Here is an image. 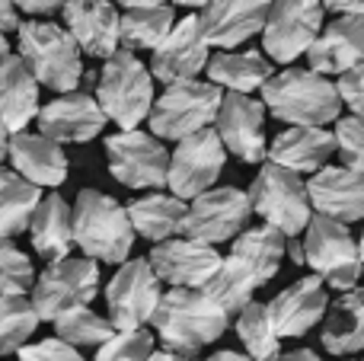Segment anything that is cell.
Masks as SVG:
<instances>
[{"instance_id":"cell-38","label":"cell","mask_w":364,"mask_h":361,"mask_svg":"<svg viewBox=\"0 0 364 361\" xmlns=\"http://www.w3.org/2000/svg\"><path fill=\"white\" fill-rule=\"evenodd\" d=\"M157 352V339L147 330H128L115 333L109 343L100 345L93 361H147Z\"/></svg>"},{"instance_id":"cell-50","label":"cell","mask_w":364,"mask_h":361,"mask_svg":"<svg viewBox=\"0 0 364 361\" xmlns=\"http://www.w3.org/2000/svg\"><path fill=\"white\" fill-rule=\"evenodd\" d=\"M358 262H361V279H364V234H361V240H358Z\"/></svg>"},{"instance_id":"cell-7","label":"cell","mask_w":364,"mask_h":361,"mask_svg":"<svg viewBox=\"0 0 364 361\" xmlns=\"http://www.w3.org/2000/svg\"><path fill=\"white\" fill-rule=\"evenodd\" d=\"M246 198H250L252 215H259L265 227L278 230L284 240H294L297 234H304L310 217H314L304 179L275 163H262Z\"/></svg>"},{"instance_id":"cell-24","label":"cell","mask_w":364,"mask_h":361,"mask_svg":"<svg viewBox=\"0 0 364 361\" xmlns=\"http://www.w3.org/2000/svg\"><path fill=\"white\" fill-rule=\"evenodd\" d=\"M6 160L13 163V173L36 189H58L68 179L64 151L42 134H13L10 147H6Z\"/></svg>"},{"instance_id":"cell-31","label":"cell","mask_w":364,"mask_h":361,"mask_svg":"<svg viewBox=\"0 0 364 361\" xmlns=\"http://www.w3.org/2000/svg\"><path fill=\"white\" fill-rule=\"evenodd\" d=\"M230 243H233L230 256L250 272V279L256 281V288H262V285H269V281L278 275V269H282L284 243L288 240H284L278 230H272L262 224V227L243 230V234Z\"/></svg>"},{"instance_id":"cell-34","label":"cell","mask_w":364,"mask_h":361,"mask_svg":"<svg viewBox=\"0 0 364 361\" xmlns=\"http://www.w3.org/2000/svg\"><path fill=\"white\" fill-rule=\"evenodd\" d=\"M237 336L246 349L250 361H275L282 355V339L269 317V307L252 301L237 313Z\"/></svg>"},{"instance_id":"cell-29","label":"cell","mask_w":364,"mask_h":361,"mask_svg":"<svg viewBox=\"0 0 364 361\" xmlns=\"http://www.w3.org/2000/svg\"><path fill=\"white\" fill-rule=\"evenodd\" d=\"M186 202L164 195V192H147V195H138L125 205L134 237L141 234L144 240H154V247L164 240H176L182 234V224H186Z\"/></svg>"},{"instance_id":"cell-32","label":"cell","mask_w":364,"mask_h":361,"mask_svg":"<svg viewBox=\"0 0 364 361\" xmlns=\"http://www.w3.org/2000/svg\"><path fill=\"white\" fill-rule=\"evenodd\" d=\"M122 6H125V13L119 16V42L132 55L138 48L154 51L176 26L173 4H134V0H128Z\"/></svg>"},{"instance_id":"cell-37","label":"cell","mask_w":364,"mask_h":361,"mask_svg":"<svg viewBox=\"0 0 364 361\" xmlns=\"http://www.w3.org/2000/svg\"><path fill=\"white\" fill-rule=\"evenodd\" d=\"M36 285V266L13 240H0V298H26Z\"/></svg>"},{"instance_id":"cell-14","label":"cell","mask_w":364,"mask_h":361,"mask_svg":"<svg viewBox=\"0 0 364 361\" xmlns=\"http://www.w3.org/2000/svg\"><path fill=\"white\" fill-rule=\"evenodd\" d=\"M109 173L125 189H164L170 153L151 131H119L106 138Z\"/></svg>"},{"instance_id":"cell-20","label":"cell","mask_w":364,"mask_h":361,"mask_svg":"<svg viewBox=\"0 0 364 361\" xmlns=\"http://www.w3.org/2000/svg\"><path fill=\"white\" fill-rule=\"evenodd\" d=\"M265 16H269V4L262 0H218V4H205L198 23L208 48L233 51L252 36H262Z\"/></svg>"},{"instance_id":"cell-12","label":"cell","mask_w":364,"mask_h":361,"mask_svg":"<svg viewBox=\"0 0 364 361\" xmlns=\"http://www.w3.org/2000/svg\"><path fill=\"white\" fill-rule=\"evenodd\" d=\"M323 4L314 0H282L269 4V16L262 26V55L272 64H291L307 48L323 29Z\"/></svg>"},{"instance_id":"cell-49","label":"cell","mask_w":364,"mask_h":361,"mask_svg":"<svg viewBox=\"0 0 364 361\" xmlns=\"http://www.w3.org/2000/svg\"><path fill=\"white\" fill-rule=\"evenodd\" d=\"M6 55H10V42H6V36L0 32V61H4Z\"/></svg>"},{"instance_id":"cell-1","label":"cell","mask_w":364,"mask_h":361,"mask_svg":"<svg viewBox=\"0 0 364 361\" xmlns=\"http://www.w3.org/2000/svg\"><path fill=\"white\" fill-rule=\"evenodd\" d=\"M164 352L176 358H195L205 345L218 343L230 326V317L208 298L205 291L170 288L164 291L151 317Z\"/></svg>"},{"instance_id":"cell-28","label":"cell","mask_w":364,"mask_h":361,"mask_svg":"<svg viewBox=\"0 0 364 361\" xmlns=\"http://www.w3.org/2000/svg\"><path fill=\"white\" fill-rule=\"evenodd\" d=\"M208 77L218 90L237 96H250L252 90H262L265 83L275 77L272 61L262 55L259 48H246V51H218L208 58Z\"/></svg>"},{"instance_id":"cell-22","label":"cell","mask_w":364,"mask_h":361,"mask_svg":"<svg viewBox=\"0 0 364 361\" xmlns=\"http://www.w3.org/2000/svg\"><path fill=\"white\" fill-rule=\"evenodd\" d=\"M304 185H307L310 208L320 217L339 221L346 227L364 221V176L358 173L346 170V166H323Z\"/></svg>"},{"instance_id":"cell-23","label":"cell","mask_w":364,"mask_h":361,"mask_svg":"<svg viewBox=\"0 0 364 361\" xmlns=\"http://www.w3.org/2000/svg\"><path fill=\"white\" fill-rule=\"evenodd\" d=\"M307 70L320 77L348 74L352 68L364 64V16H336L323 26L320 36L307 48Z\"/></svg>"},{"instance_id":"cell-9","label":"cell","mask_w":364,"mask_h":361,"mask_svg":"<svg viewBox=\"0 0 364 361\" xmlns=\"http://www.w3.org/2000/svg\"><path fill=\"white\" fill-rule=\"evenodd\" d=\"M32 311H36L38 323L48 320L55 323L61 313L74 311V307H90L93 298L100 294V266L93 259H61L51 262L32 285Z\"/></svg>"},{"instance_id":"cell-15","label":"cell","mask_w":364,"mask_h":361,"mask_svg":"<svg viewBox=\"0 0 364 361\" xmlns=\"http://www.w3.org/2000/svg\"><path fill=\"white\" fill-rule=\"evenodd\" d=\"M208 48L205 36H201V23L198 13H188V16L176 19V26L170 29V36L154 48L151 58V77L170 83H186V80H198V74L208 68Z\"/></svg>"},{"instance_id":"cell-25","label":"cell","mask_w":364,"mask_h":361,"mask_svg":"<svg viewBox=\"0 0 364 361\" xmlns=\"http://www.w3.org/2000/svg\"><path fill=\"white\" fill-rule=\"evenodd\" d=\"M336 153V138L326 128H288L282 131L272 147L265 151L269 163L282 170L304 176V173H320L323 163Z\"/></svg>"},{"instance_id":"cell-44","label":"cell","mask_w":364,"mask_h":361,"mask_svg":"<svg viewBox=\"0 0 364 361\" xmlns=\"http://www.w3.org/2000/svg\"><path fill=\"white\" fill-rule=\"evenodd\" d=\"M323 10H333L339 16H364V0H326Z\"/></svg>"},{"instance_id":"cell-41","label":"cell","mask_w":364,"mask_h":361,"mask_svg":"<svg viewBox=\"0 0 364 361\" xmlns=\"http://www.w3.org/2000/svg\"><path fill=\"white\" fill-rule=\"evenodd\" d=\"M336 93H339L342 106L352 109V115L364 119V64H358V68H352L348 74L339 77V83H336Z\"/></svg>"},{"instance_id":"cell-19","label":"cell","mask_w":364,"mask_h":361,"mask_svg":"<svg viewBox=\"0 0 364 361\" xmlns=\"http://www.w3.org/2000/svg\"><path fill=\"white\" fill-rule=\"evenodd\" d=\"M64 29L77 42L80 55L109 58L119 51V10L106 0H68L61 4Z\"/></svg>"},{"instance_id":"cell-21","label":"cell","mask_w":364,"mask_h":361,"mask_svg":"<svg viewBox=\"0 0 364 361\" xmlns=\"http://www.w3.org/2000/svg\"><path fill=\"white\" fill-rule=\"evenodd\" d=\"M265 307H269L278 339H301L323 320L329 294L316 275H307V279H297L294 285H288L284 291H278Z\"/></svg>"},{"instance_id":"cell-51","label":"cell","mask_w":364,"mask_h":361,"mask_svg":"<svg viewBox=\"0 0 364 361\" xmlns=\"http://www.w3.org/2000/svg\"><path fill=\"white\" fill-rule=\"evenodd\" d=\"M179 361H195V358H179Z\"/></svg>"},{"instance_id":"cell-36","label":"cell","mask_w":364,"mask_h":361,"mask_svg":"<svg viewBox=\"0 0 364 361\" xmlns=\"http://www.w3.org/2000/svg\"><path fill=\"white\" fill-rule=\"evenodd\" d=\"M38 330V317L29 298H0V358L29 345L32 333Z\"/></svg>"},{"instance_id":"cell-47","label":"cell","mask_w":364,"mask_h":361,"mask_svg":"<svg viewBox=\"0 0 364 361\" xmlns=\"http://www.w3.org/2000/svg\"><path fill=\"white\" fill-rule=\"evenodd\" d=\"M6 147H10V131H6V128L0 125V163L6 160Z\"/></svg>"},{"instance_id":"cell-2","label":"cell","mask_w":364,"mask_h":361,"mask_svg":"<svg viewBox=\"0 0 364 361\" xmlns=\"http://www.w3.org/2000/svg\"><path fill=\"white\" fill-rule=\"evenodd\" d=\"M262 109L291 128H323L339 122L342 99L336 83L307 68H288L262 87Z\"/></svg>"},{"instance_id":"cell-11","label":"cell","mask_w":364,"mask_h":361,"mask_svg":"<svg viewBox=\"0 0 364 361\" xmlns=\"http://www.w3.org/2000/svg\"><path fill=\"white\" fill-rule=\"evenodd\" d=\"M160 298H164V285L154 275L151 262L128 259L122 262L119 272L106 285V320L115 326V333L144 330V323H151L154 311H157Z\"/></svg>"},{"instance_id":"cell-13","label":"cell","mask_w":364,"mask_h":361,"mask_svg":"<svg viewBox=\"0 0 364 361\" xmlns=\"http://www.w3.org/2000/svg\"><path fill=\"white\" fill-rule=\"evenodd\" d=\"M227 151L220 144L218 131L205 128V131L192 134V138L179 141L176 151L170 153V166H166V189L179 202H192L201 192L214 189L218 176L224 173Z\"/></svg>"},{"instance_id":"cell-48","label":"cell","mask_w":364,"mask_h":361,"mask_svg":"<svg viewBox=\"0 0 364 361\" xmlns=\"http://www.w3.org/2000/svg\"><path fill=\"white\" fill-rule=\"evenodd\" d=\"M147 361H179V358H176V355H170V352H154V355L147 358Z\"/></svg>"},{"instance_id":"cell-46","label":"cell","mask_w":364,"mask_h":361,"mask_svg":"<svg viewBox=\"0 0 364 361\" xmlns=\"http://www.w3.org/2000/svg\"><path fill=\"white\" fill-rule=\"evenodd\" d=\"M205 361H250L243 355V352H230V349H224V352H214L211 358H205Z\"/></svg>"},{"instance_id":"cell-17","label":"cell","mask_w":364,"mask_h":361,"mask_svg":"<svg viewBox=\"0 0 364 361\" xmlns=\"http://www.w3.org/2000/svg\"><path fill=\"white\" fill-rule=\"evenodd\" d=\"M220 259L224 256L214 247H201V243H192L186 237L157 243L147 256L160 285L166 281L170 288H188V291H201L220 269Z\"/></svg>"},{"instance_id":"cell-45","label":"cell","mask_w":364,"mask_h":361,"mask_svg":"<svg viewBox=\"0 0 364 361\" xmlns=\"http://www.w3.org/2000/svg\"><path fill=\"white\" fill-rule=\"evenodd\" d=\"M275 361H323V358L314 349H294V352H282Z\"/></svg>"},{"instance_id":"cell-10","label":"cell","mask_w":364,"mask_h":361,"mask_svg":"<svg viewBox=\"0 0 364 361\" xmlns=\"http://www.w3.org/2000/svg\"><path fill=\"white\" fill-rule=\"evenodd\" d=\"M252 217L250 198L237 185H218L192 198L182 224V237L201 247H214L227 240H237L246 230V221Z\"/></svg>"},{"instance_id":"cell-18","label":"cell","mask_w":364,"mask_h":361,"mask_svg":"<svg viewBox=\"0 0 364 361\" xmlns=\"http://www.w3.org/2000/svg\"><path fill=\"white\" fill-rule=\"evenodd\" d=\"M38 134L48 141L61 144H87V141L100 138L106 128V115L96 106L90 93H68L51 99L48 106H38Z\"/></svg>"},{"instance_id":"cell-39","label":"cell","mask_w":364,"mask_h":361,"mask_svg":"<svg viewBox=\"0 0 364 361\" xmlns=\"http://www.w3.org/2000/svg\"><path fill=\"white\" fill-rule=\"evenodd\" d=\"M333 138H336V153L342 157L346 170L364 176V119H358V115L339 119Z\"/></svg>"},{"instance_id":"cell-5","label":"cell","mask_w":364,"mask_h":361,"mask_svg":"<svg viewBox=\"0 0 364 361\" xmlns=\"http://www.w3.org/2000/svg\"><path fill=\"white\" fill-rule=\"evenodd\" d=\"M96 106L102 109L106 122H115L122 131H134L151 115L154 106V77L138 55L119 48L100 74Z\"/></svg>"},{"instance_id":"cell-4","label":"cell","mask_w":364,"mask_h":361,"mask_svg":"<svg viewBox=\"0 0 364 361\" xmlns=\"http://www.w3.org/2000/svg\"><path fill=\"white\" fill-rule=\"evenodd\" d=\"M70 215H74V247L83 249V259L112 262V266L128 262L134 230L125 205L100 189H80Z\"/></svg>"},{"instance_id":"cell-27","label":"cell","mask_w":364,"mask_h":361,"mask_svg":"<svg viewBox=\"0 0 364 361\" xmlns=\"http://www.w3.org/2000/svg\"><path fill=\"white\" fill-rule=\"evenodd\" d=\"M29 237L36 253L42 259H48V266L70 259V249H74V215H70V205L58 192H51V195H45L38 202L36 215L29 221Z\"/></svg>"},{"instance_id":"cell-8","label":"cell","mask_w":364,"mask_h":361,"mask_svg":"<svg viewBox=\"0 0 364 361\" xmlns=\"http://www.w3.org/2000/svg\"><path fill=\"white\" fill-rule=\"evenodd\" d=\"M301 256H304V266L314 269V275L323 285H333L342 294L358 288L361 281L358 240L348 234L346 224L314 215L307 230H304Z\"/></svg>"},{"instance_id":"cell-6","label":"cell","mask_w":364,"mask_h":361,"mask_svg":"<svg viewBox=\"0 0 364 361\" xmlns=\"http://www.w3.org/2000/svg\"><path fill=\"white\" fill-rule=\"evenodd\" d=\"M224 90L205 80H186V83H170L160 99L151 106V134L164 144V141H186L192 134L205 131L218 119Z\"/></svg>"},{"instance_id":"cell-40","label":"cell","mask_w":364,"mask_h":361,"mask_svg":"<svg viewBox=\"0 0 364 361\" xmlns=\"http://www.w3.org/2000/svg\"><path fill=\"white\" fill-rule=\"evenodd\" d=\"M19 361H83V355L61 339H42V343H29L16 352Z\"/></svg>"},{"instance_id":"cell-35","label":"cell","mask_w":364,"mask_h":361,"mask_svg":"<svg viewBox=\"0 0 364 361\" xmlns=\"http://www.w3.org/2000/svg\"><path fill=\"white\" fill-rule=\"evenodd\" d=\"M55 339H61L70 349H80V345H102L115 336V326L106 317H100L90 307H74V311L61 313L55 320Z\"/></svg>"},{"instance_id":"cell-43","label":"cell","mask_w":364,"mask_h":361,"mask_svg":"<svg viewBox=\"0 0 364 361\" xmlns=\"http://www.w3.org/2000/svg\"><path fill=\"white\" fill-rule=\"evenodd\" d=\"M19 26H23V19H19L16 4H10V0H0V32H4V36H10V32H16Z\"/></svg>"},{"instance_id":"cell-42","label":"cell","mask_w":364,"mask_h":361,"mask_svg":"<svg viewBox=\"0 0 364 361\" xmlns=\"http://www.w3.org/2000/svg\"><path fill=\"white\" fill-rule=\"evenodd\" d=\"M16 10L26 13V16L48 19V16H55V13H61V4H58V0H23V4H16Z\"/></svg>"},{"instance_id":"cell-3","label":"cell","mask_w":364,"mask_h":361,"mask_svg":"<svg viewBox=\"0 0 364 361\" xmlns=\"http://www.w3.org/2000/svg\"><path fill=\"white\" fill-rule=\"evenodd\" d=\"M19 61L29 68L38 87H48L55 93H77L83 80V55L68 29L51 19H26L16 29Z\"/></svg>"},{"instance_id":"cell-16","label":"cell","mask_w":364,"mask_h":361,"mask_svg":"<svg viewBox=\"0 0 364 361\" xmlns=\"http://www.w3.org/2000/svg\"><path fill=\"white\" fill-rule=\"evenodd\" d=\"M214 131H218L224 151H230L233 157H240L243 163H262L265 160V109L252 96H237L224 93L214 119Z\"/></svg>"},{"instance_id":"cell-26","label":"cell","mask_w":364,"mask_h":361,"mask_svg":"<svg viewBox=\"0 0 364 361\" xmlns=\"http://www.w3.org/2000/svg\"><path fill=\"white\" fill-rule=\"evenodd\" d=\"M38 115V83L19 55L0 61V125L13 134H23L26 125Z\"/></svg>"},{"instance_id":"cell-33","label":"cell","mask_w":364,"mask_h":361,"mask_svg":"<svg viewBox=\"0 0 364 361\" xmlns=\"http://www.w3.org/2000/svg\"><path fill=\"white\" fill-rule=\"evenodd\" d=\"M38 202H42V189L0 166V240H13L23 230H29Z\"/></svg>"},{"instance_id":"cell-30","label":"cell","mask_w":364,"mask_h":361,"mask_svg":"<svg viewBox=\"0 0 364 361\" xmlns=\"http://www.w3.org/2000/svg\"><path fill=\"white\" fill-rule=\"evenodd\" d=\"M323 349L329 355H355L364 349V288H352L323 313Z\"/></svg>"}]
</instances>
